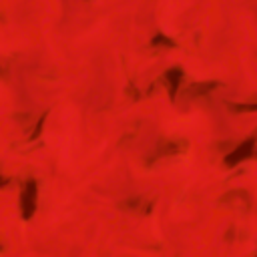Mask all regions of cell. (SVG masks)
<instances>
[{
    "label": "cell",
    "mask_w": 257,
    "mask_h": 257,
    "mask_svg": "<svg viewBox=\"0 0 257 257\" xmlns=\"http://www.w3.org/2000/svg\"><path fill=\"white\" fill-rule=\"evenodd\" d=\"M151 46H153V48H175L177 42H175L173 38L165 36L163 32H157V34L151 38Z\"/></svg>",
    "instance_id": "10"
},
{
    "label": "cell",
    "mask_w": 257,
    "mask_h": 257,
    "mask_svg": "<svg viewBox=\"0 0 257 257\" xmlns=\"http://www.w3.org/2000/svg\"><path fill=\"white\" fill-rule=\"evenodd\" d=\"M141 126H143V122L141 120H135V122H131L128 126H126V131L122 133V137L118 139V145L120 147H126V145H131L137 137H139V133H141Z\"/></svg>",
    "instance_id": "8"
},
{
    "label": "cell",
    "mask_w": 257,
    "mask_h": 257,
    "mask_svg": "<svg viewBox=\"0 0 257 257\" xmlns=\"http://www.w3.org/2000/svg\"><path fill=\"white\" fill-rule=\"evenodd\" d=\"M20 215L24 221H28L34 211H36V201H38V183L36 179H26L20 181Z\"/></svg>",
    "instance_id": "2"
},
{
    "label": "cell",
    "mask_w": 257,
    "mask_h": 257,
    "mask_svg": "<svg viewBox=\"0 0 257 257\" xmlns=\"http://www.w3.org/2000/svg\"><path fill=\"white\" fill-rule=\"evenodd\" d=\"M46 116H48V110L40 112V116H38V118L34 120V126H32V131L28 133V143H32V141H36V139L40 137V133H42V124H44Z\"/></svg>",
    "instance_id": "11"
},
{
    "label": "cell",
    "mask_w": 257,
    "mask_h": 257,
    "mask_svg": "<svg viewBox=\"0 0 257 257\" xmlns=\"http://www.w3.org/2000/svg\"><path fill=\"white\" fill-rule=\"evenodd\" d=\"M8 68H10V62L4 60V64H2V78L4 80H8Z\"/></svg>",
    "instance_id": "13"
},
{
    "label": "cell",
    "mask_w": 257,
    "mask_h": 257,
    "mask_svg": "<svg viewBox=\"0 0 257 257\" xmlns=\"http://www.w3.org/2000/svg\"><path fill=\"white\" fill-rule=\"evenodd\" d=\"M219 205L223 207H231V209H243V211H249L253 201H251V195L245 191V189H233V191H227L219 197L217 201Z\"/></svg>",
    "instance_id": "6"
},
{
    "label": "cell",
    "mask_w": 257,
    "mask_h": 257,
    "mask_svg": "<svg viewBox=\"0 0 257 257\" xmlns=\"http://www.w3.org/2000/svg\"><path fill=\"white\" fill-rule=\"evenodd\" d=\"M253 147H255V137H249V139H245L243 143H239L231 153H227V155L223 157L225 167L233 169V167H237L239 163H243V161H247L249 157H253Z\"/></svg>",
    "instance_id": "5"
},
{
    "label": "cell",
    "mask_w": 257,
    "mask_h": 257,
    "mask_svg": "<svg viewBox=\"0 0 257 257\" xmlns=\"http://www.w3.org/2000/svg\"><path fill=\"white\" fill-rule=\"evenodd\" d=\"M153 207H155V199H147L143 195H135V197H128V199H124V201L118 203V209L120 211L131 213V215H141V217L151 215Z\"/></svg>",
    "instance_id": "4"
},
{
    "label": "cell",
    "mask_w": 257,
    "mask_h": 257,
    "mask_svg": "<svg viewBox=\"0 0 257 257\" xmlns=\"http://www.w3.org/2000/svg\"><path fill=\"white\" fill-rule=\"evenodd\" d=\"M225 106L233 112V114H241V112H255L257 110V104L251 100V102H225Z\"/></svg>",
    "instance_id": "9"
},
{
    "label": "cell",
    "mask_w": 257,
    "mask_h": 257,
    "mask_svg": "<svg viewBox=\"0 0 257 257\" xmlns=\"http://www.w3.org/2000/svg\"><path fill=\"white\" fill-rule=\"evenodd\" d=\"M183 78H185V72H183V68H179V66H173V68H167L155 82L157 84H163L165 88H167V92H169V98L175 102L177 100V92H179V86L183 84Z\"/></svg>",
    "instance_id": "3"
},
{
    "label": "cell",
    "mask_w": 257,
    "mask_h": 257,
    "mask_svg": "<svg viewBox=\"0 0 257 257\" xmlns=\"http://www.w3.org/2000/svg\"><path fill=\"white\" fill-rule=\"evenodd\" d=\"M187 149H189V141L183 139V137H167V139H161V141L155 145V149L147 155V159H145L143 165H145L147 169H151L155 163H159V161H163V159H169V157H179V155H183Z\"/></svg>",
    "instance_id": "1"
},
{
    "label": "cell",
    "mask_w": 257,
    "mask_h": 257,
    "mask_svg": "<svg viewBox=\"0 0 257 257\" xmlns=\"http://www.w3.org/2000/svg\"><path fill=\"white\" fill-rule=\"evenodd\" d=\"M124 92H126V96H128L133 102H137V100H141V98L145 96V94H143V92L137 88L135 80H128V82H126V88H124Z\"/></svg>",
    "instance_id": "12"
},
{
    "label": "cell",
    "mask_w": 257,
    "mask_h": 257,
    "mask_svg": "<svg viewBox=\"0 0 257 257\" xmlns=\"http://www.w3.org/2000/svg\"><path fill=\"white\" fill-rule=\"evenodd\" d=\"M221 82L219 80H203V82H191L183 88L181 96H185L187 100H201L207 98L215 88H219Z\"/></svg>",
    "instance_id": "7"
}]
</instances>
